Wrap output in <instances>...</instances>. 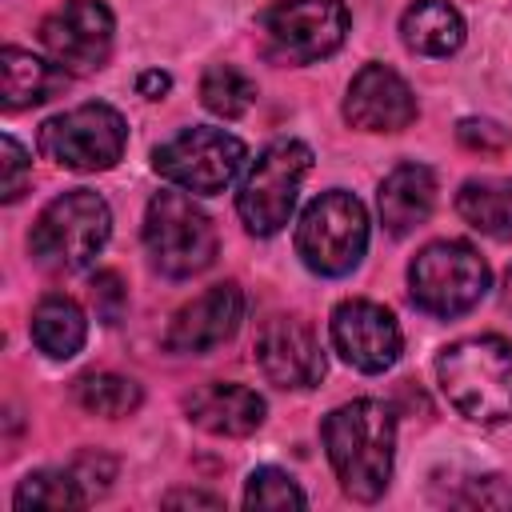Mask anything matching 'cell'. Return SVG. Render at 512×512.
Masks as SVG:
<instances>
[{"label":"cell","instance_id":"obj_1","mask_svg":"<svg viewBox=\"0 0 512 512\" xmlns=\"http://www.w3.org/2000/svg\"><path fill=\"white\" fill-rule=\"evenodd\" d=\"M324 448L344 496L372 504L392 480L396 416L384 400H348L324 416Z\"/></svg>","mask_w":512,"mask_h":512},{"label":"cell","instance_id":"obj_2","mask_svg":"<svg viewBox=\"0 0 512 512\" xmlns=\"http://www.w3.org/2000/svg\"><path fill=\"white\" fill-rule=\"evenodd\" d=\"M436 376L460 416L476 424H500L512 416V344L504 336L448 344L436 360Z\"/></svg>","mask_w":512,"mask_h":512},{"label":"cell","instance_id":"obj_3","mask_svg":"<svg viewBox=\"0 0 512 512\" xmlns=\"http://www.w3.org/2000/svg\"><path fill=\"white\" fill-rule=\"evenodd\" d=\"M108 232H112V212L104 196L88 188H72L40 212V220L32 224L28 248H32V260L48 272H80L104 248Z\"/></svg>","mask_w":512,"mask_h":512},{"label":"cell","instance_id":"obj_4","mask_svg":"<svg viewBox=\"0 0 512 512\" xmlns=\"http://www.w3.org/2000/svg\"><path fill=\"white\" fill-rule=\"evenodd\" d=\"M368 248V212L352 192H320L296 228L300 260L320 276H348Z\"/></svg>","mask_w":512,"mask_h":512},{"label":"cell","instance_id":"obj_5","mask_svg":"<svg viewBox=\"0 0 512 512\" xmlns=\"http://www.w3.org/2000/svg\"><path fill=\"white\" fill-rule=\"evenodd\" d=\"M408 292L428 316H460L488 292V264L464 240H436L416 252L408 268Z\"/></svg>","mask_w":512,"mask_h":512},{"label":"cell","instance_id":"obj_6","mask_svg":"<svg viewBox=\"0 0 512 512\" xmlns=\"http://www.w3.org/2000/svg\"><path fill=\"white\" fill-rule=\"evenodd\" d=\"M144 244L152 264L172 276H196L216 260V232L184 192H156L144 212Z\"/></svg>","mask_w":512,"mask_h":512},{"label":"cell","instance_id":"obj_7","mask_svg":"<svg viewBox=\"0 0 512 512\" xmlns=\"http://www.w3.org/2000/svg\"><path fill=\"white\" fill-rule=\"evenodd\" d=\"M308 168H312V152L300 140H276L260 152L236 196V212L252 236H272L288 224Z\"/></svg>","mask_w":512,"mask_h":512},{"label":"cell","instance_id":"obj_8","mask_svg":"<svg viewBox=\"0 0 512 512\" xmlns=\"http://www.w3.org/2000/svg\"><path fill=\"white\" fill-rule=\"evenodd\" d=\"M264 52L280 64H312L332 56L348 36L340 0H276L260 16Z\"/></svg>","mask_w":512,"mask_h":512},{"label":"cell","instance_id":"obj_9","mask_svg":"<svg viewBox=\"0 0 512 512\" xmlns=\"http://www.w3.org/2000/svg\"><path fill=\"white\" fill-rule=\"evenodd\" d=\"M128 124L112 104H80L44 120L40 152L72 172H104L124 156Z\"/></svg>","mask_w":512,"mask_h":512},{"label":"cell","instance_id":"obj_10","mask_svg":"<svg viewBox=\"0 0 512 512\" xmlns=\"http://www.w3.org/2000/svg\"><path fill=\"white\" fill-rule=\"evenodd\" d=\"M244 144L224 128H184L152 152V168L184 192L216 196L244 168Z\"/></svg>","mask_w":512,"mask_h":512},{"label":"cell","instance_id":"obj_11","mask_svg":"<svg viewBox=\"0 0 512 512\" xmlns=\"http://www.w3.org/2000/svg\"><path fill=\"white\" fill-rule=\"evenodd\" d=\"M112 12L100 0H64L56 12L44 16L40 24V40L52 52L56 68L88 76L96 68H104L108 52H112Z\"/></svg>","mask_w":512,"mask_h":512},{"label":"cell","instance_id":"obj_12","mask_svg":"<svg viewBox=\"0 0 512 512\" xmlns=\"http://www.w3.org/2000/svg\"><path fill=\"white\" fill-rule=\"evenodd\" d=\"M332 344L360 372H384L400 360L404 336L388 308L372 300H344L332 312Z\"/></svg>","mask_w":512,"mask_h":512},{"label":"cell","instance_id":"obj_13","mask_svg":"<svg viewBox=\"0 0 512 512\" xmlns=\"http://www.w3.org/2000/svg\"><path fill=\"white\" fill-rule=\"evenodd\" d=\"M244 320V292L240 284H212L208 292H200L192 304H184L172 324H168V352H184V356H204L220 344H228L236 336Z\"/></svg>","mask_w":512,"mask_h":512},{"label":"cell","instance_id":"obj_14","mask_svg":"<svg viewBox=\"0 0 512 512\" xmlns=\"http://www.w3.org/2000/svg\"><path fill=\"white\" fill-rule=\"evenodd\" d=\"M256 364L276 388H312L324 376L316 332L296 316H276L256 336Z\"/></svg>","mask_w":512,"mask_h":512},{"label":"cell","instance_id":"obj_15","mask_svg":"<svg viewBox=\"0 0 512 512\" xmlns=\"http://www.w3.org/2000/svg\"><path fill=\"white\" fill-rule=\"evenodd\" d=\"M344 120L364 132H400L416 120V96L384 64H364L344 96Z\"/></svg>","mask_w":512,"mask_h":512},{"label":"cell","instance_id":"obj_16","mask_svg":"<svg viewBox=\"0 0 512 512\" xmlns=\"http://www.w3.org/2000/svg\"><path fill=\"white\" fill-rule=\"evenodd\" d=\"M184 412L212 436H252L264 424V400L244 384H204L184 400Z\"/></svg>","mask_w":512,"mask_h":512},{"label":"cell","instance_id":"obj_17","mask_svg":"<svg viewBox=\"0 0 512 512\" xmlns=\"http://www.w3.org/2000/svg\"><path fill=\"white\" fill-rule=\"evenodd\" d=\"M376 204H380V220L392 236H408L412 228H420L428 216H432V204H436V176L432 168L424 164H400L384 176L380 192H376Z\"/></svg>","mask_w":512,"mask_h":512},{"label":"cell","instance_id":"obj_18","mask_svg":"<svg viewBox=\"0 0 512 512\" xmlns=\"http://www.w3.org/2000/svg\"><path fill=\"white\" fill-rule=\"evenodd\" d=\"M400 36L420 56H452L464 44V20L448 0H416L400 16Z\"/></svg>","mask_w":512,"mask_h":512},{"label":"cell","instance_id":"obj_19","mask_svg":"<svg viewBox=\"0 0 512 512\" xmlns=\"http://www.w3.org/2000/svg\"><path fill=\"white\" fill-rule=\"evenodd\" d=\"M0 64H4V108L8 112H20V108H32V104H44L48 96H56L68 80L64 68H52L44 64L40 56L24 52V48H4L0 52Z\"/></svg>","mask_w":512,"mask_h":512},{"label":"cell","instance_id":"obj_20","mask_svg":"<svg viewBox=\"0 0 512 512\" xmlns=\"http://www.w3.org/2000/svg\"><path fill=\"white\" fill-rule=\"evenodd\" d=\"M84 336H88V320L76 300L52 292L32 308V340L44 356H52V360L76 356L84 348Z\"/></svg>","mask_w":512,"mask_h":512},{"label":"cell","instance_id":"obj_21","mask_svg":"<svg viewBox=\"0 0 512 512\" xmlns=\"http://www.w3.org/2000/svg\"><path fill=\"white\" fill-rule=\"evenodd\" d=\"M456 212L492 240H512V180L484 176L456 192Z\"/></svg>","mask_w":512,"mask_h":512},{"label":"cell","instance_id":"obj_22","mask_svg":"<svg viewBox=\"0 0 512 512\" xmlns=\"http://www.w3.org/2000/svg\"><path fill=\"white\" fill-rule=\"evenodd\" d=\"M76 404L92 416H108V420H120V416H132L144 400L140 384L128 380V376H116V372H84L76 384Z\"/></svg>","mask_w":512,"mask_h":512},{"label":"cell","instance_id":"obj_23","mask_svg":"<svg viewBox=\"0 0 512 512\" xmlns=\"http://www.w3.org/2000/svg\"><path fill=\"white\" fill-rule=\"evenodd\" d=\"M200 100L208 112L224 116V120H236L252 108L256 100V84L236 68V64H212L200 80Z\"/></svg>","mask_w":512,"mask_h":512},{"label":"cell","instance_id":"obj_24","mask_svg":"<svg viewBox=\"0 0 512 512\" xmlns=\"http://www.w3.org/2000/svg\"><path fill=\"white\" fill-rule=\"evenodd\" d=\"M12 504L20 512H28V508H48V512H56V508H84L88 492L76 484L72 468H64V472H32V476L20 480Z\"/></svg>","mask_w":512,"mask_h":512},{"label":"cell","instance_id":"obj_25","mask_svg":"<svg viewBox=\"0 0 512 512\" xmlns=\"http://www.w3.org/2000/svg\"><path fill=\"white\" fill-rule=\"evenodd\" d=\"M244 508H264V512H276V508H304V492L300 484L280 472V468H256L244 484Z\"/></svg>","mask_w":512,"mask_h":512},{"label":"cell","instance_id":"obj_26","mask_svg":"<svg viewBox=\"0 0 512 512\" xmlns=\"http://www.w3.org/2000/svg\"><path fill=\"white\" fill-rule=\"evenodd\" d=\"M444 500L460 508H512V488L500 476H472L464 480V492H448Z\"/></svg>","mask_w":512,"mask_h":512},{"label":"cell","instance_id":"obj_27","mask_svg":"<svg viewBox=\"0 0 512 512\" xmlns=\"http://www.w3.org/2000/svg\"><path fill=\"white\" fill-rule=\"evenodd\" d=\"M72 476H76V484L88 492V500L92 496H100V492H108L112 488V480H116V460L108 456V452H80L76 460H72Z\"/></svg>","mask_w":512,"mask_h":512},{"label":"cell","instance_id":"obj_28","mask_svg":"<svg viewBox=\"0 0 512 512\" xmlns=\"http://www.w3.org/2000/svg\"><path fill=\"white\" fill-rule=\"evenodd\" d=\"M0 156H4V200L12 204V200H20V196H24V188H28L32 160H28V152H24L12 136H4V140H0Z\"/></svg>","mask_w":512,"mask_h":512},{"label":"cell","instance_id":"obj_29","mask_svg":"<svg viewBox=\"0 0 512 512\" xmlns=\"http://www.w3.org/2000/svg\"><path fill=\"white\" fill-rule=\"evenodd\" d=\"M124 300H128V292H124V280L116 272H96L92 276V304H96V316L104 324H116L120 320Z\"/></svg>","mask_w":512,"mask_h":512},{"label":"cell","instance_id":"obj_30","mask_svg":"<svg viewBox=\"0 0 512 512\" xmlns=\"http://www.w3.org/2000/svg\"><path fill=\"white\" fill-rule=\"evenodd\" d=\"M456 136H460V144L472 148V152H504V148H508V132H504L500 124H492V120H476V116L460 120Z\"/></svg>","mask_w":512,"mask_h":512},{"label":"cell","instance_id":"obj_31","mask_svg":"<svg viewBox=\"0 0 512 512\" xmlns=\"http://www.w3.org/2000/svg\"><path fill=\"white\" fill-rule=\"evenodd\" d=\"M224 500L220 496H208V492H168L164 496V508H220Z\"/></svg>","mask_w":512,"mask_h":512},{"label":"cell","instance_id":"obj_32","mask_svg":"<svg viewBox=\"0 0 512 512\" xmlns=\"http://www.w3.org/2000/svg\"><path fill=\"white\" fill-rule=\"evenodd\" d=\"M168 84H172V80H168V72H156V68H152V72H144V76H140V96L160 100V96L168 92Z\"/></svg>","mask_w":512,"mask_h":512},{"label":"cell","instance_id":"obj_33","mask_svg":"<svg viewBox=\"0 0 512 512\" xmlns=\"http://www.w3.org/2000/svg\"><path fill=\"white\" fill-rule=\"evenodd\" d=\"M504 304L512 308V272H508V292H504Z\"/></svg>","mask_w":512,"mask_h":512}]
</instances>
